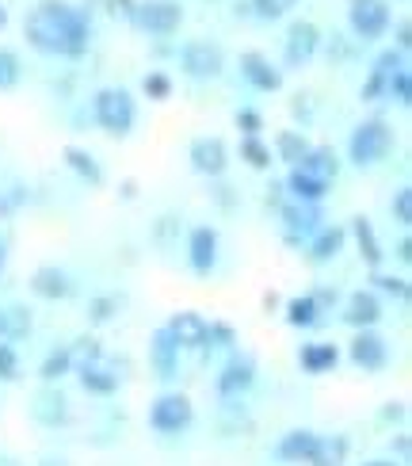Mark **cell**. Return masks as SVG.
Masks as SVG:
<instances>
[{"mask_svg": "<svg viewBox=\"0 0 412 466\" xmlns=\"http://www.w3.org/2000/svg\"><path fill=\"white\" fill-rule=\"evenodd\" d=\"M88 15L85 8L65 5V0H43L38 8H31L24 35L38 54L54 57H81L88 50Z\"/></svg>", "mask_w": 412, "mask_h": 466, "instance_id": "6da1fadb", "label": "cell"}, {"mask_svg": "<svg viewBox=\"0 0 412 466\" xmlns=\"http://www.w3.org/2000/svg\"><path fill=\"white\" fill-rule=\"evenodd\" d=\"M92 115L107 134L115 138H126L134 130V119H137V107H134V96L126 88H100L92 100Z\"/></svg>", "mask_w": 412, "mask_h": 466, "instance_id": "7a4b0ae2", "label": "cell"}, {"mask_svg": "<svg viewBox=\"0 0 412 466\" xmlns=\"http://www.w3.org/2000/svg\"><path fill=\"white\" fill-rule=\"evenodd\" d=\"M389 149H394V130H389L382 119H363L347 138V157L359 168L378 165Z\"/></svg>", "mask_w": 412, "mask_h": 466, "instance_id": "3957f363", "label": "cell"}, {"mask_svg": "<svg viewBox=\"0 0 412 466\" xmlns=\"http://www.w3.org/2000/svg\"><path fill=\"white\" fill-rule=\"evenodd\" d=\"M191 420H195V405H191L187 394H161L149 405V424L156 432H165V436H176V432L191 429Z\"/></svg>", "mask_w": 412, "mask_h": 466, "instance_id": "277c9868", "label": "cell"}, {"mask_svg": "<svg viewBox=\"0 0 412 466\" xmlns=\"http://www.w3.org/2000/svg\"><path fill=\"white\" fill-rule=\"evenodd\" d=\"M134 24L149 35H172L184 24V8L176 0H142L134 8Z\"/></svg>", "mask_w": 412, "mask_h": 466, "instance_id": "5b68a950", "label": "cell"}, {"mask_svg": "<svg viewBox=\"0 0 412 466\" xmlns=\"http://www.w3.org/2000/svg\"><path fill=\"white\" fill-rule=\"evenodd\" d=\"M252 382H256V363H252V356H229V363L218 371V379H214V390H218L222 401H241Z\"/></svg>", "mask_w": 412, "mask_h": 466, "instance_id": "8992f818", "label": "cell"}, {"mask_svg": "<svg viewBox=\"0 0 412 466\" xmlns=\"http://www.w3.org/2000/svg\"><path fill=\"white\" fill-rule=\"evenodd\" d=\"M347 24H351V31L363 38V43H370V38H382L386 27H389V5H386V0H351Z\"/></svg>", "mask_w": 412, "mask_h": 466, "instance_id": "52a82bcc", "label": "cell"}, {"mask_svg": "<svg viewBox=\"0 0 412 466\" xmlns=\"http://www.w3.org/2000/svg\"><path fill=\"white\" fill-rule=\"evenodd\" d=\"M180 66L187 76H195V81H214V76L222 73L226 57L214 43H206V38H195V43H187L180 50Z\"/></svg>", "mask_w": 412, "mask_h": 466, "instance_id": "ba28073f", "label": "cell"}, {"mask_svg": "<svg viewBox=\"0 0 412 466\" xmlns=\"http://www.w3.org/2000/svg\"><path fill=\"white\" fill-rule=\"evenodd\" d=\"M405 69V54L397 50H382L375 57V66H370V76H367V85L359 88V100L363 104H375V100H386V92H389V81Z\"/></svg>", "mask_w": 412, "mask_h": 466, "instance_id": "9c48e42d", "label": "cell"}, {"mask_svg": "<svg viewBox=\"0 0 412 466\" xmlns=\"http://www.w3.org/2000/svg\"><path fill=\"white\" fill-rule=\"evenodd\" d=\"M76 379H81V386L88 394H95V398H111L115 390H119V382H123L119 363H111L107 356L92 360V363H81V367H76Z\"/></svg>", "mask_w": 412, "mask_h": 466, "instance_id": "30bf717a", "label": "cell"}, {"mask_svg": "<svg viewBox=\"0 0 412 466\" xmlns=\"http://www.w3.org/2000/svg\"><path fill=\"white\" fill-rule=\"evenodd\" d=\"M321 229V210L313 203H286L283 207V238L286 245H302Z\"/></svg>", "mask_w": 412, "mask_h": 466, "instance_id": "8fae6325", "label": "cell"}, {"mask_svg": "<svg viewBox=\"0 0 412 466\" xmlns=\"http://www.w3.org/2000/svg\"><path fill=\"white\" fill-rule=\"evenodd\" d=\"M187 264L195 276H210L218 264V229L214 226H195L187 238Z\"/></svg>", "mask_w": 412, "mask_h": 466, "instance_id": "7c38bea8", "label": "cell"}, {"mask_svg": "<svg viewBox=\"0 0 412 466\" xmlns=\"http://www.w3.org/2000/svg\"><path fill=\"white\" fill-rule=\"evenodd\" d=\"M187 161H191L195 172H203V177L218 180L222 172H226V165H229V149H226L222 138H195L191 149H187Z\"/></svg>", "mask_w": 412, "mask_h": 466, "instance_id": "4fadbf2b", "label": "cell"}, {"mask_svg": "<svg viewBox=\"0 0 412 466\" xmlns=\"http://www.w3.org/2000/svg\"><path fill=\"white\" fill-rule=\"evenodd\" d=\"M317 46H321V31L309 24V19H298V24H290V31H286V50H283V57H286V66H306V62H313V54H317Z\"/></svg>", "mask_w": 412, "mask_h": 466, "instance_id": "5bb4252c", "label": "cell"}, {"mask_svg": "<svg viewBox=\"0 0 412 466\" xmlns=\"http://www.w3.org/2000/svg\"><path fill=\"white\" fill-rule=\"evenodd\" d=\"M168 337L176 340V348H206V333H210V321L203 314H195V309H180V314H172V321L165 325Z\"/></svg>", "mask_w": 412, "mask_h": 466, "instance_id": "9a60e30c", "label": "cell"}, {"mask_svg": "<svg viewBox=\"0 0 412 466\" xmlns=\"http://www.w3.org/2000/svg\"><path fill=\"white\" fill-rule=\"evenodd\" d=\"M347 356H351L356 367H363V371H382V367L389 363V344L375 333V329H359Z\"/></svg>", "mask_w": 412, "mask_h": 466, "instance_id": "2e32d148", "label": "cell"}, {"mask_svg": "<svg viewBox=\"0 0 412 466\" xmlns=\"http://www.w3.org/2000/svg\"><path fill=\"white\" fill-rule=\"evenodd\" d=\"M241 76L256 92H279L283 88V69L271 66V57H264L260 50L241 54Z\"/></svg>", "mask_w": 412, "mask_h": 466, "instance_id": "e0dca14e", "label": "cell"}, {"mask_svg": "<svg viewBox=\"0 0 412 466\" xmlns=\"http://www.w3.org/2000/svg\"><path fill=\"white\" fill-rule=\"evenodd\" d=\"M31 417L43 424V429H62L69 420V398L57 390V386H43V390L31 398Z\"/></svg>", "mask_w": 412, "mask_h": 466, "instance_id": "ac0fdd59", "label": "cell"}, {"mask_svg": "<svg viewBox=\"0 0 412 466\" xmlns=\"http://www.w3.org/2000/svg\"><path fill=\"white\" fill-rule=\"evenodd\" d=\"M149 367L153 375L161 382H172L176 371H180V348H176V340L168 337V329H156L153 340H149Z\"/></svg>", "mask_w": 412, "mask_h": 466, "instance_id": "d6986e66", "label": "cell"}, {"mask_svg": "<svg viewBox=\"0 0 412 466\" xmlns=\"http://www.w3.org/2000/svg\"><path fill=\"white\" fill-rule=\"evenodd\" d=\"M344 321L351 329H375L382 321V302L375 290H356V295H347L344 302Z\"/></svg>", "mask_w": 412, "mask_h": 466, "instance_id": "ffe728a7", "label": "cell"}, {"mask_svg": "<svg viewBox=\"0 0 412 466\" xmlns=\"http://www.w3.org/2000/svg\"><path fill=\"white\" fill-rule=\"evenodd\" d=\"M31 290H35L38 299L57 302V299H69V295H73V279H69L57 264H43V268H35V276H31Z\"/></svg>", "mask_w": 412, "mask_h": 466, "instance_id": "44dd1931", "label": "cell"}, {"mask_svg": "<svg viewBox=\"0 0 412 466\" xmlns=\"http://www.w3.org/2000/svg\"><path fill=\"white\" fill-rule=\"evenodd\" d=\"M298 168L306 172V177H313V180L332 184V180H337V172H340V157H337V149H332V146H309V153L302 157Z\"/></svg>", "mask_w": 412, "mask_h": 466, "instance_id": "7402d4cb", "label": "cell"}, {"mask_svg": "<svg viewBox=\"0 0 412 466\" xmlns=\"http://www.w3.org/2000/svg\"><path fill=\"white\" fill-rule=\"evenodd\" d=\"M298 363L306 375H325L340 363V352H337V344H328V340H313V344H302Z\"/></svg>", "mask_w": 412, "mask_h": 466, "instance_id": "603a6c76", "label": "cell"}, {"mask_svg": "<svg viewBox=\"0 0 412 466\" xmlns=\"http://www.w3.org/2000/svg\"><path fill=\"white\" fill-rule=\"evenodd\" d=\"M351 233H356V245H359V257L367 260V268H375L378 271V264H382V241H378V233H375V222H370L367 215H356L351 218Z\"/></svg>", "mask_w": 412, "mask_h": 466, "instance_id": "cb8c5ba5", "label": "cell"}, {"mask_svg": "<svg viewBox=\"0 0 412 466\" xmlns=\"http://www.w3.org/2000/svg\"><path fill=\"white\" fill-rule=\"evenodd\" d=\"M344 241H347V229H344V226H321V229L309 238V260H313V264H328V260L344 248Z\"/></svg>", "mask_w": 412, "mask_h": 466, "instance_id": "d4e9b609", "label": "cell"}, {"mask_svg": "<svg viewBox=\"0 0 412 466\" xmlns=\"http://www.w3.org/2000/svg\"><path fill=\"white\" fill-rule=\"evenodd\" d=\"M313 443H317V432H313V429H290L279 440V459L283 462H309Z\"/></svg>", "mask_w": 412, "mask_h": 466, "instance_id": "484cf974", "label": "cell"}, {"mask_svg": "<svg viewBox=\"0 0 412 466\" xmlns=\"http://www.w3.org/2000/svg\"><path fill=\"white\" fill-rule=\"evenodd\" d=\"M347 462V436H317L309 451V466H344Z\"/></svg>", "mask_w": 412, "mask_h": 466, "instance_id": "4316f807", "label": "cell"}, {"mask_svg": "<svg viewBox=\"0 0 412 466\" xmlns=\"http://www.w3.org/2000/svg\"><path fill=\"white\" fill-rule=\"evenodd\" d=\"M62 157H65V165H69L85 184H92V187H100V184H104V168H100V161H95L88 149H81V146H65Z\"/></svg>", "mask_w": 412, "mask_h": 466, "instance_id": "83f0119b", "label": "cell"}, {"mask_svg": "<svg viewBox=\"0 0 412 466\" xmlns=\"http://www.w3.org/2000/svg\"><path fill=\"white\" fill-rule=\"evenodd\" d=\"M286 191L294 196V203H313V207H317V203L328 196V184L306 177L302 168H290V177H286Z\"/></svg>", "mask_w": 412, "mask_h": 466, "instance_id": "f1b7e54d", "label": "cell"}, {"mask_svg": "<svg viewBox=\"0 0 412 466\" xmlns=\"http://www.w3.org/2000/svg\"><path fill=\"white\" fill-rule=\"evenodd\" d=\"M306 153H309V142H306L302 130H283L279 138H275V157H279L283 165H290V168H298Z\"/></svg>", "mask_w": 412, "mask_h": 466, "instance_id": "f546056e", "label": "cell"}, {"mask_svg": "<svg viewBox=\"0 0 412 466\" xmlns=\"http://www.w3.org/2000/svg\"><path fill=\"white\" fill-rule=\"evenodd\" d=\"M69 371H73V356H69V348H65V344H62V348H50L46 360H43V367H38V375H43L46 386L62 382Z\"/></svg>", "mask_w": 412, "mask_h": 466, "instance_id": "4dcf8cb0", "label": "cell"}, {"mask_svg": "<svg viewBox=\"0 0 412 466\" xmlns=\"http://www.w3.org/2000/svg\"><path fill=\"white\" fill-rule=\"evenodd\" d=\"M317 321H321V309H317V302H313L309 295H298V299L286 302V325H294V329H313Z\"/></svg>", "mask_w": 412, "mask_h": 466, "instance_id": "1f68e13d", "label": "cell"}, {"mask_svg": "<svg viewBox=\"0 0 412 466\" xmlns=\"http://www.w3.org/2000/svg\"><path fill=\"white\" fill-rule=\"evenodd\" d=\"M31 333V309L27 306H5V337L0 340H19Z\"/></svg>", "mask_w": 412, "mask_h": 466, "instance_id": "d6a6232c", "label": "cell"}, {"mask_svg": "<svg viewBox=\"0 0 412 466\" xmlns=\"http://www.w3.org/2000/svg\"><path fill=\"white\" fill-rule=\"evenodd\" d=\"M65 348H69V356H73V367L92 363V360L104 356V348H100V340H95V337H76V340L65 344Z\"/></svg>", "mask_w": 412, "mask_h": 466, "instance_id": "836d02e7", "label": "cell"}, {"mask_svg": "<svg viewBox=\"0 0 412 466\" xmlns=\"http://www.w3.org/2000/svg\"><path fill=\"white\" fill-rule=\"evenodd\" d=\"M241 161L252 168H271V149L260 138H241Z\"/></svg>", "mask_w": 412, "mask_h": 466, "instance_id": "e575fe53", "label": "cell"}, {"mask_svg": "<svg viewBox=\"0 0 412 466\" xmlns=\"http://www.w3.org/2000/svg\"><path fill=\"white\" fill-rule=\"evenodd\" d=\"M115 314H119V299H111V295H95L88 302V321L92 325H107Z\"/></svg>", "mask_w": 412, "mask_h": 466, "instance_id": "d590c367", "label": "cell"}, {"mask_svg": "<svg viewBox=\"0 0 412 466\" xmlns=\"http://www.w3.org/2000/svg\"><path fill=\"white\" fill-rule=\"evenodd\" d=\"M298 0H248V12L260 19H283Z\"/></svg>", "mask_w": 412, "mask_h": 466, "instance_id": "8d00e7d4", "label": "cell"}, {"mask_svg": "<svg viewBox=\"0 0 412 466\" xmlns=\"http://www.w3.org/2000/svg\"><path fill=\"white\" fill-rule=\"evenodd\" d=\"M19 76H24V69H19V57L12 50H0V92L15 88Z\"/></svg>", "mask_w": 412, "mask_h": 466, "instance_id": "74e56055", "label": "cell"}, {"mask_svg": "<svg viewBox=\"0 0 412 466\" xmlns=\"http://www.w3.org/2000/svg\"><path fill=\"white\" fill-rule=\"evenodd\" d=\"M142 88H146V96H149V100H168V96H172V81H168V73H161V69L146 73Z\"/></svg>", "mask_w": 412, "mask_h": 466, "instance_id": "f35d334b", "label": "cell"}, {"mask_svg": "<svg viewBox=\"0 0 412 466\" xmlns=\"http://www.w3.org/2000/svg\"><path fill=\"white\" fill-rule=\"evenodd\" d=\"M19 379V356L8 340H0V382H15Z\"/></svg>", "mask_w": 412, "mask_h": 466, "instance_id": "ab89813d", "label": "cell"}, {"mask_svg": "<svg viewBox=\"0 0 412 466\" xmlns=\"http://www.w3.org/2000/svg\"><path fill=\"white\" fill-rule=\"evenodd\" d=\"M386 96H389V100H397L401 107H408V104H412V73L401 69L394 81H389V92H386Z\"/></svg>", "mask_w": 412, "mask_h": 466, "instance_id": "60d3db41", "label": "cell"}, {"mask_svg": "<svg viewBox=\"0 0 412 466\" xmlns=\"http://www.w3.org/2000/svg\"><path fill=\"white\" fill-rule=\"evenodd\" d=\"M237 127H241L245 138H260L264 115H260V111H252V107H241V111H237Z\"/></svg>", "mask_w": 412, "mask_h": 466, "instance_id": "b9f144b4", "label": "cell"}, {"mask_svg": "<svg viewBox=\"0 0 412 466\" xmlns=\"http://www.w3.org/2000/svg\"><path fill=\"white\" fill-rule=\"evenodd\" d=\"M370 283H375L378 290H386V295H394V299H408V283L401 276H382V271H375Z\"/></svg>", "mask_w": 412, "mask_h": 466, "instance_id": "7bdbcfd3", "label": "cell"}, {"mask_svg": "<svg viewBox=\"0 0 412 466\" xmlns=\"http://www.w3.org/2000/svg\"><path fill=\"white\" fill-rule=\"evenodd\" d=\"M394 218L401 222V226H408L412 222V187H397V196H394Z\"/></svg>", "mask_w": 412, "mask_h": 466, "instance_id": "ee69618b", "label": "cell"}, {"mask_svg": "<svg viewBox=\"0 0 412 466\" xmlns=\"http://www.w3.org/2000/svg\"><path fill=\"white\" fill-rule=\"evenodd\" d=\"M206 340H210L214 348H233V344H237V337H233V329H229V325H222V321H210Z\"/></svg>", "mask_w": 412, "mask_h": 466, "instance_id": "f6af8a7d", "label": "cell"}, {"mask_svg": "<svg viewBox=\"0 0 412 466\" xmlns=\"http://www.w3.org/2000/svg\"><path fill=\"white\" fill-rule=\"evenodd\" d=\"M313 302H317V309H321V314H325V309L328 306H337V290H332V287H321V290H313V295H309Z\"/></svg>", "mask_w": 412, "mask_h": 466, "instance_id": "bcb514c9", "label": "cell"}, {"mask_svg": "<svg viewBox=\"0 0 412 466\" xmlns=\"http://www.w3.org/2000/svg\"><path fill=\"white\" fill-rule=\"evenodd\" d=\"M408 50H412V24L401 19L397 24V54H408Z\"/></svg>", "mask_w": 412, "mask_h": 466, "instance_id": "7dc6e473", "label": "cell"}, {"mask_svg": "<svg viewBox=\"0 0 412 466\" xmlns=\"http://www.w3.org/2000/svg\"><path fill=\"white\" fill-rule=\"evenodd\" d=\"M107 8H111V15L134 19V8H137V0H107Z\"/></svg>", "mask_w": 412, "mask_h": 466, "instance_id": "c3c4849f", "label": "cell"}, {"mask_svg": "<svg viewBox=\"0 0 412 466\" xmlns=\"http://www.w3.org/2000/svg\"><path fill=\"white\" fill-rule=\"evenodd\" d=\"M19 203H24V187H12L8 196H0V215H8V210H15Z\"/></svg>", "mask_w": 412, "mask_h": 466, "instance_id": "681fc988", "label": "cell"}, {"mask_svg": "<svg viewBox=\"0 0 412 466\" xmlns=\"http://www.w3.org/2000/svg\"><path fill=\"white\" fill-rule=\"evenodd\" d=\"M382 420H389V424H394V420H405V401H389L386 410H382Z\"/></svg>", "mask_w": 412, "mask_h": 466, "instance_id": "f907efd6", "label": "cell"}, {"mask_svg": "<svg viewBox=\"0 0 412 466\" xmlns=\"http://www.w3.org/2000/svg\"><path fill=\"white\" fill-rule=\"evenodd\" d=\"M397 260H401V264H412V241H408V238L397 241Z\"/></svg>", "mask_w": 412, "mask_h": 466, "instance_id": "816d5d0a", "label": "cell"}, {"mask_svg": "<svg viewBox=\"0 0 412 466\" xmlns=\"http://www.w3.org/2000/svg\"><path fill=\"white\" fill-rule=\"evenodd\" d=\"M123 199H137V184H134V180L123 184Z\"/></svg>", "mask_w": 412, "mask_h": 466, "instance_id": "f5cc1de1", "label": "cell"}, {"mask_svg": "<svg viewBox=\"0 0 412 466\" xmlns=\"http://www.w3.org/2000/svg\"><path fill=\"white\" fill-rule=\"evenodd\" d=\"M397 455L408 459V436H397Z\"/></svg>", "mask_w": 412, "mask_h": 466, "instance_id": "db71d44e", "label": "cell"}, {"mask_svg": "<svg viewBox=\"0 0 412 466\" xmlns=\"http://www.w3.org/2000/svg\"><path fill=\"white\" fill-rule=\"evenodd\" d=\"M0 466H24V462H19V459H12V455H5V451H0Z\"/></svg>", "mask_w": 412, "mask_h": 466, "instance_id": "11a10c76", "label": "cell"}, {"mask_svg": "<svg viewBox=\"0 0 412 466\" xmlns=\"http://www.w3.org/2000/svg\"><path fill=\"white\" fill-rule=\"evenodd\" d=\"M363 466H397L394 459H370V462H363Z\"/></svg>", "mask_w": 412, "mask_h": 466, "instance_id": "9f6ffc18", "label": "cell"}, {"mask_svg": "<svg viewBox=\"0 0 412 466\" xmlns=\"http://www.w3.org/2000/svg\"><path fill=\"white\" fill-rule=\"evenodd\" d=\"M5 27H8V8L0 5V31H5Z\"/></svg>", "mask_w": 412, "mask_h": 466, "instance_id": "6f0895ef", "label": "cell"}, {"mask_svg": "<svg viewBox=\"0 0 412 466\" xmlns=\"http://www.w3.org/2000/svg\"><path fill=\"white\" fill-rule=\"evenodd\" d=\"M43 466H65V459H43Z\"/></svg>", "mask_w": 412, "mask_h": 466, "instance_id": "680465c9", "label": "cell"}, {"mask_svg": "<svg viewBox=\"0 0 412 466\" xmlns=\"http://www.w3.org/2000/svg\"><path fill=\"white\" fill-rule=\"evenodd\" d=\"M5 260H8V248L0 245V271H5Z\"/></svg>", "mask_w": 412, "mask_h": 466, "instance_id": "91938a15", "label": "cell"}, {"mask_svg": "<svg viewBox=\"0 0 412 466\" xmlns=\"http://www.w3.org/2000/svg\"><path fill=\"white\" fill-rule=\"evenodd\" d=\"M0 337H5V306H0Z\"/></svg>", "mask_w": 412, "mask_h": 466, "instance_id": "94428289", "label": "cell"}]
</instances>
